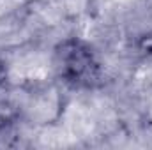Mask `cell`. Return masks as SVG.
I'll use <instances>...</instances> for the list:
<instances>
[{"instance_id":"obj_1","label":"cell","mask_w":152,"mask_h":150,"mask_svg":"<svg viewBox=\"0 0 152 150\" xmlns=\"http://www.w3.org/2000/svg\"><path fill=\"white\" fill-rule=\"evenodd\" d=\"M55 69L58 76L73 85H88L97 74L94 51L78 39H67L55 50Z\"/></svg>"},{"instance_id":"obj_2","label":"cell","mask_w":152,"mask_h":150,"mask_svg":"<svg viewBox=\"0 0 152 150\" xmlns=\"http://www.w3.org/2000/svg\"><path fill=\"white\" fill-rule=\"evenodd\" d=\"M134 50H136V53L140 57H147V58L152 57V28L136 36Z\"/></svg>"},{"instance_id":"obj_3","label":"cell","mask_w":152,"mask_h":150,"mask_svg":"<svg viewBox=\"0 0 152 150\" xmlns=\"http://www.w3.org/2000/svg\"><path fill=\"white\" fill-rule=\"evenodd\" d=\"M9 81V66L5 60L0 58V88H4Z\"/></svg>"}]
</instances>
